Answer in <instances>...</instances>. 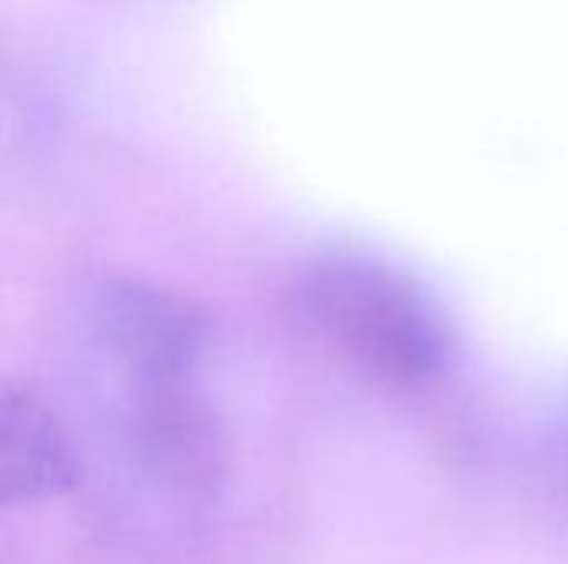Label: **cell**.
<instances>
[{
    "label": "cell",
    "mask_w": 568,
    "mask_h": 564,
    "mask_svg": "<svg viewBox=\"0 0 568 564\" xmlns=\"http://www.w3.org/2000/svg\"><path fill=\"white\" fill-rule=\"evenodd\" d=\"M73 479V459L50 416L30 396L7 392L0 412L3 505H33L67 495Z\"/></svg>",
    "instance_id": "obj_1"
}]
</instances>
